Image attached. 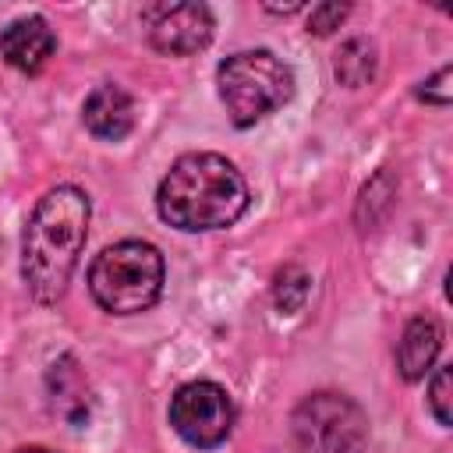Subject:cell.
Instances as JSON below:
<instances>
[{
    "instance_id": "obj_1",
    "label": "cell",
    "mask_w": 453,
    "mask_h": 453,
    "mask_svg": "<svg viewBox=\"0 0 453 453\" xmlns=\"http://www.w3.org/2000/svg\"><path fill=\"white\" fill-rule=\"evenodd\" d=\"M88 198L74 184H60L39 198L21 237V276L39 304H53L85 248Z\"/></svg>"
},
{
    "instance_id": "obj_2",
    "label": "cell",
    "mask_w": 453,
    "mask_h": 453,
    "mask_svg": "<svg viewBox=\"0 0 453 453\" xmlns=\"http://www.w3.org/2000/svg\"><path fill=\"white\" fill-rule=\"evenodd\" d=\"M156 209L177 230H219L244 216L248 184L226 156L188 152L159 180Z\"/></svg>"
},
{
    "instance_id": "obj_3",
    "label": "cell",
    "mask_w": 453,
    "mask_h": 453,
    "mask_svg": "<svg viewBox=\"0 0 453 453\" xmlns=\"http://www.w3.org/2000/svg\"><path fill=\"white\" fill-rule=\"evenodd\" d=\"M163 255L149 241H120L96 255L88 265V290L103 311L134 315L159 301L163 294Z\"/></svg>"
},
{
    "instance_id": "obj_4",
    "label": "cell",
    "mask_w": 453,
    "mask_h": 453,
    "mask_svg": "<svg viewBox=\"0 0 453 453\" xmlns=\"http://www.w3.org/2000/svg\"><path fill=\"white\" fill-rule=\"evenodd\" d=\"M219 99L234 127H251L294 96L290 67L269 50H241L216 67Z\"/></svg>"
},
{
    "instance_id": "obj_5",
    "label": "cell",
    "mask_w": 453,
    "mask_h": 453,
    "mask_svg": "<svg viewBox=\"0 0 453 453\" xmlns=\"http://www.w3.org/2000/svg\"><path fill=\"white\" fill-rule=\"evenodd\" d=\"M290 432L301 453H365L368 418L343 393H315L297 403Z\"/></svg>"
},
{
    "instance_id": "obj_6",
    "label": "cell",
    "mask_w": 453,
    "mask_h": 453,
    "mask_svg": "<svg viewBox=\"0 0 453 453\" xmlns=\"http://www.w3.org/2000/svg\"><path fill=\"white\" fill-rule=\"evenodd\" d=\"M170 425L184 442L212 449L234 432V400L216 382H188L170 400Z\"/></svg>"
},
{
    "instance_id": "obj_7",
    "label": "cell",
    "mask_w": 453,
    "mask_h": 453,
    "mask_svg": "<svg viewBox=\"0 0 453 453\" xmlns=\"http://www.w3.org/2000/svg\"><path fill=\"white\" fill-rule=\"evenodd\" d=\"M142 25L149 32V42L170 57L198 53L212 39V11L195 0L149 4V7H142Z\"/></svg>"
},
{
    "instance_id": "obj_8",
    "label": "cell",
    "mask_w": 453,
    "mask_h": 453,
    "mask_svg": "<svg viewBox=\"0 0 453 453\" xmlns=\"http://www.w3.org/2000/svg\"><path fill=\"white\" fill-rule=\"evenodd\" d=\"M57 50V35L53 28L39 18V14H28V18H18L11 21L4 32H0V57L21 71V74H35L50 64Z\"/></svg>"
},
{
    "instance_id": "obj_9",
    "label": "cell",
    "mask_w": 453,
    "mask_h": 453,
    "mask_svg": "<svg viewBox=\"0 0 453 453\" xmlns=\"http://www.w3.org/2000/svg\"><path fill=\"white\" fill-rule=\"evenodd\" d=\"M81 117H85V127L96 134V138H106V142H120L131 127H134V99L120 88V85H96L81 106Z\"/></svg>"
},
{
    "instance_id": "obj_10",
    "label": "cell",
    "mask_w": 453,
    "mask_h": 453,
    "mask_svg": "<svg viewBox=\"0 0 453 453\" xmlns=\"http://www.w3.org/2000/svg\"><path fill=\"white\" fill-rule=\"evenodd\" d=\"M439 347H442V326L432 315L411 319L407 329H403V336H400V347H396V368H400V375L407 382L425 379V372L439 357Z\"/></svg>"
},
{
    "instance_id": "obj_11",
    "label": "cell",
    "mask_w": 453,
    "mask_h": 453,
    "mask_svg": "<svg viewBox=\"0 0 453 453\" xmlns=\"http://www.w3.org/2000/svg\"><path fill=\"white\" fill-rule=\"evenodd\" d=\"M333 74L347 88L368 85L375 78V46L368 39H347L333 60Z\"/></svg>"
},
{
    "instance_id": "obj_12",
    "label": "cell",
    "mask_w": 453,
    "mask_h": 453,
    "mask_svg": "<svg viewBox=\"0 0 453 453\" xmlns=\"http://www.w3.org/2000/svg\"><path fill=\"white\" fill-rule=\"evenodd\" d=\"M273 290H276V304L283 311H297L304 304V297H308V276L297 265H287V269L276 273V287Z\"/></svg>"
},
{
    "instance_id": "obj_13",
    "label": "cell",
    "mask_w": 453,
    "mask_h": 453,
    "mask_svg": "<svg viewBox=\"0 0 453 453\" xmlns=\"http://www.w3.org/2000/svg\"><path fill=\"white\" fill-rule=\"evenodd\" d=\"M449 382H453L449 365H442V368H435L432 386H428V407H432V414L442 428H449V421H453V414H449Z\"/></svg>"
},
{
    "instance_id": "obj_14",
    "label": "cell",
    "mask_w": 453,
    "mask_h": 453,
    "mask_svg": "<svg viewBox=\"0 0 453 453\" xmlns=\"http://www.w3.org/2000/svg\"><path fill=\"white\" fill-rule=\"evenodd\" d=\"M347 4H336V0H329V4H319V7H311V18H308V32H315V35H329L333 28H340V21L347 18Z\"/></svg>"
},
{
    "instance_id": "obj_15",
    "label": "cell",
    "mask_w": 453,
    "mask_h": 453,
    "mask_svg": "<svg viewBox=\"0 0 453 453\" xmlns=\"http://www.w3.org/2000/svg\"><path fill=\"white\" fill-rule=\"evenodd\" d=\"M449 78H453V67H449V64H446V67H439L428 81H421L418 99L435 103V106H449V99H453V92H449Z\"/></svg>"
},
{
    "instance_id": "obj_16",
    "label": "cell",
    "mask_w": 453,
    "mask_h": 453,
    "mask_svg": "<svg viewBox=\"0 0 453 453\" xmlns=\"http://www.w3.org/2000/svg\"><path fill=\"white\" fill-rule=\"evenodd\" d=\"M265 11H283V14H294V11H301V4H265Z\"/></svg>"
},
{
    "instance_id": "obj_17",
    "label": "cell",
    "mask_w": 453,
    "mask_h": 453,
    "mask_svg": "<svg viewBox=\"0 0 453 453\" xmlns=\"http://www.w3.org/2000/svg\"><path fill=\"white\" fill-rule=\"evenodd\" d=\"M18 453H53V449H46V446H25V449H18Z\"/></svg>"
}]
</instances>
